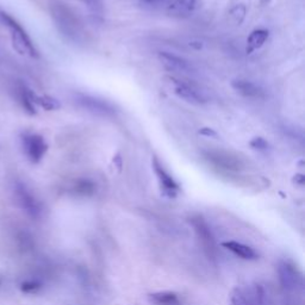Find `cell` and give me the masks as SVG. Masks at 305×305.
<instances>
[{
  "mask_svg": "<svg viewBox=\"0 0 305 305\" xmlns=\"http://www.w3.org/2000/svg\"><path fill=\"white\" fill-rule=\"evenodd\" d=\"M231 87L245 98L251 99H262L265 98V90L253 81L245 80V79H236L232 80Z\"/></svg>",
  "mask_w": 305,
  "mask_h": 305,
  "instance_id": "4fadbf2b",
  "label": "cell"
},
{
  "mask_svg": "<svg viewBox=\"0 0 305 305\" xmlns=\"http://www.w3.org/2000/svg\"><path fill=\"white\" fill-rule=\"evenodd\" d=\"M21 144L25 157L34 165L41 162L48 152V143L44 137L36 133H23Z\"/></svg>",
  "mask_w": 305,
  "mask_h": 305,
  "instance_id": "277c9868",
  "label": "cell"
},
{
  "mask_svg": "<svg viewBox=\"0 0 305 305\" xmlns=\"http://www.w3.org/2000/svg\"><path fill=\"white\" fill-rule=\"evenodd\" d=\"M87 8L93 12H101L103 11V0H81Z\"/></svg>",
  "mask_w": 305,
  "mask_h": 305,
  "instance_id": "cb8c5ba5",
  "label": "cell"
},
{
  "mask_svg": "<svg viewBox=\"0 0 305 305\" xmlns=\"http://www.w3.org/2000/svg\"><path fill=\"white\" fill-rule=\"evenodd\" d=\"M159 60L161 62L163 67L169 72H174V73H180V74L195 73V68H193L191 62L185 60L184 57L178 56V55L172 54V52L160 51Z\"/></svg>",
  "mask_w": 305,
  "mask_h": 305,
  "instance_id": "7c38bea8",
  "label": "cell"
},
{
  "mask_svg": "<svg viewBox=\"0 0 305 305\" xmlns=\"http://www.w3.org/2000/svg\"><path fill=\"white\" fill-rule=\"evenodd\" d=\"M75 103L81 109L88 111V112L97 114L101 117H113L116 114V109L109 101L100 99V98L90 96V94L78 93L75 94Z\"/></svg>",
  "mask_w": 305,
  "mask_h": 305,
  "instance_id": "8992f818",
  "label": "cell"
},
{
  "mask_svg": "<svg viewBox=\"0 0 305 305\" xmlns=\"http://www.w3.org/2000/svg\"><path fill=\"white\" fill-rule=\"evenodd\" d=\"M43 287V284L41 281L36 280V279H30V280H25L21 284V291L24 293H36L38 292L41 288Z\"/></svg>",
  "mask_w": 305,
  "mask_h": 305,
  "instance_id": "44dd1931",
  "label": "cell"
},
{
  "mask_svg": "<svg viewBox=\"0 0 305 305\" xmlns=\"http://www.w3.org/2000/svg\"><path fill=\"white\" fill-rule=\"evenodd\" d=\"M36 96L31 88H29L24 84H19L17 87V98L19 104L24 109L26 113L29 114H36L37 113V106H36Z\"/></svg>",
  "mask_w": 305,
  "mask_h": 305,
  "instance_id": "5bb4252c",
  "label": "cell"
},
{
  "mask_svg": "<svg viewBox=\"0 0 305 305\" xmlns=\"http://www.w3.org/2000/svg\"><path fill=\"white\" fill-rule=\"evenodd\" d=\"M149 299L154 305H181L178 293L172 291H160L149 294Z\"/></svg>",
  "mask_w": 305,
  "mask_h": 305,
  "instance_id": "e0dca14e",
  "label": "cell"
},
{
  "mask_svg": "<svg viewBox=\"0 0 305 305\" xmlns=\"http://www.w3.org/2000/svg\"><path fill=\"white\" fill-rule=\"evenodd\" d=\"M268 37H270V31L267 29H255L252 31L247 38V47H246L247 54H253L254 51L259 50L266 43Z\"/></svg>",
  "mask_w": 305,
  "mask_h": 305,
  "instance_id": "2e32d148",
  "label": "cell"
},
{
  "mask_svg": "<svg viewBox=\"0 0 305 305\" xmlns=\"http://www.w3.org/2000/svg\"><path fill=\"white\" fill-rule=\"evenodd\" d=\"M249 146H251L252 149L258 150V152H266L268 147H270V144H268L266 140L262 139V137H254V139L249 142Z\"/></svg>",
  "mask_w": 305,
  "mask_h": 305,
  "instance_id": "603a6c76",
  "label": "cell"
},
{
  "mask_svg": "<svg viewBox=\"0 0 305 305\" xmlns=\"http://www.w3.org/2000/svg\"><path fill=\"white\" fill-rule=\"evenodd\" d=\"M15 198L18 205L21 206L23 211L25 214L30 216L31 218L37 219L42 216V205L38 202V199L32 195L30 190H29L23 182L15 184Z\"/></svg>",
  "mask_w": 305,
  "mask_h": 305,
  "instance_id": "52a82bcc",
  "label": "cell"
},
{
  "mask_svg": "<svg viewBox=\"0 0 305 305\" xmlns=\"http://www.w3.org/2000/svg\"><path fill=\"white\" fill-rule=\"evenodd\" d=\"M73 191L81 197H91L97 192V185L91 179H78L73 185Z\"/></svg>",
  "mask_w": 305,
  "mask_h": 305,
  "instance_id": "d6986e66",
  "label": "cell"
},
{
  "mask_svg": "<svg viewBox=\"0 0 305 305\" xmlns=\"http://www.w3.org/2000/svg\"><path fill=\"white\" fill-rule=\"evenodd\" d=\"M222 247L230 251L232 254H235L236 257L243 259V260H255L258 258L257 252L253 248L249 247V246L241 243L237 241H225L222 242Z\"/></svg>",
  "mask_w": 305,
  "mask_h": 305,
  "instance_id": "9a60e30c",
  "label": "cell"
},
{
  "mask_svg": "<svg viewBox=\"0 0 305 305\" xmlns=\"http://www.w3.org/2000/svg\"><path fill=\"white\" fill-rule=\"evenodd\" d=\"M262 3H264V4H267V3H270V0H261Z\"/></svg>",
  "mask_w": 305,
  "mask_h": 305,
  "instance_id": "83f0119b",
  "label": "cell"
},
{
  "mask_svg": "<svg viewBox=\"0 0 305 305\" xmlns=\"http://www.w3.org/2000/svg\"><path fill=\"white\" fill-rule=\"evenodd\" d=\"M198 134L204 137H210V139H215V137L218 136V134L216 133L214 129H211V128H206V127L202 128V129L198 131Z\"/></svg>",
  "mask_w": 305,
  "mask_h": 305,
  "instance_id": "d4e9b609",
  "label": "cell"
},
{
  "mask_svg": "<svg viewBox=\"0 0 305 305\" xmlns=\"http://www.w3.org/2000/svg\"><path fill=\"white\" fill-rule=\"evenodd\" d=\"M278 275L285 292H296L301 287V275L291 262L281 261L278 266Z\"/></svg>",
  "mask_w": 305,
  "mask_h": 305,
  "instance_id": "30bf717a",
  "label": "cell"
},
{
  "mask_svg": "<svg viewBox=\"0 0 305 305\" xmlns=\"http://www.w3.org/2000/svg\"><path fill=\"white\" fill-rule=\"evenodd\" d=\"M152 167L154 173H155L157 180H159L160 188H161L162 192L165 193L169 198H174L178 195L180 186L179 184L175 181V179L167 172V169L163 167V165L160 162V160L156 156H153L152 159Z\"/></svg>",
  "mask_w": 305,
  "mask_h": 305,
  "instance_id": "8fae6325",
  "label": "cell"
},
{
  "mask_svg": "<svg viewBox=\"0 0 305 305\" xmlns=\"http://www.w3.org/2000/svg\"><path fill=\"white\" fill-rule=\"evenodd\" d=\"M231 305H266V293L261 285L255 284L249 290L235 287L230 297Z\"/></svg>",
  "mask_w": 305,
  "mask_h": 305,
  "instance_id": "9c48e42d",
  "label": "cell"
},
{
  "mask_svg": "<svg viewBox=\"0 0 305 305\" xmlns=\"http://www.w3.org/2000/svg\"><path fill=\"white\" fill-rule=\"evenodd\" d=\"M0 23L8 28L11 36V42L13 48L18 54L24 55V56H29L31 58L38 57V51L36 49L34 42L31 41L30 36L24 28H23L21 23L17 19H15L11 15L6 13L4 11H0Z\"/></svg>",
  "mask_w": 305,
  "mask_h": 305,
  "instance_id": "7a4b0ae2",
  "label": "cell"
},
{
  "mask_svg": "<svg viewBox=\"0 0 305 305\" xmlns=\"http://www.w3.org/2000/svg\"><path fill=\"white\" fill-rule=\"evenodd\" d=\"M197 0H174L168 6V10L173 15L184 17V16L191 15L193 10H195Z\"/></svg>",
  "mask_w": 305,
  "mask_h": 305,
  "instance_id": "ac0fdd59",
  "label": "cell"
},
{
  "mask_svg": "<svg viewBox=\"0 0 305 305\" xmlns=\"http://www.w3.org/2000/svg\"><path fill=\"white\" fill-rule=\"evenodd\" d=\"M36 106L42 107L47 111H54L61 107L60 101L50 96H36Z\"/></svg>",
  "mask_w": 305,
  "mask_h": 305,
  "instance_id": "ffe728a7",
  "label": "cell"
},
{
  "mask_svg": "<svg viewBox=\"0 0 305 305\" xmlns=\"http://www.w3.org/2000/svg\"><path fill=\"white\" fill-rule=\"evenodd\" d=\"M140 2L147 6H155L161 4V3H163V0H140Z\"/></svg>",
  "mask_w": 305,
  "mask_h": 305,
  "instance_id": "484cf974",
  "label": "cell"
},
{
  "mask_svg": "<svg viewBox=\"0 0 305 305\" xmlns=\"http://www.w3.org/2000/svg\"><path fill=\"white\" fill-rule=\"evenodd\" d=\"M246 13H247V9H246V6L243 4H238L234 6L230 10V17L232 18V21H234L236 24L240 25L242 22H243V19L246 17Z\"/></svg>",
  "mask_w": 305,
  "mask_h": 305,
  "instance_id": "7402d4cb",
  "label": "cell"
},
{
  "mask_svg": "<svg viewBox=\"0 0 305 305\" xmlns=\"http://www.w3.org/2000/svg\"><path fill=\"white\" fill-rule=\"evenodd\" d=\"M167 79H168L170 85H172L173 92H174L180 99L188 101V103L193 105H203L209 101L208 97L204 94V92H202L198 87L193 86V85L174 77H167Z\"/></svg>",
  "mask_w": 305,
  "mask_h": 305,
  "instance_id": "ba28073f",
  "label": "cell"
},
{
  "mask_svg": "<svg viewBox=\"0 0 305 305\" xmlns=\"http://www.w3.org/2000/svg\"><path fill=\"white\" fill-rule=\"evenodd\" d=\"M189 223L195 230L197 240L201 245L205 257L211 261L217 260L218 246L217 242H216L214 232H212L206 219L201 215H193L189 218Z\"/></svg>",
  "mask_w": 305,
  "mask_h": 305,
  "instance_id": "3957f363",
  "label": "cell"
},
{
  "mask_svg": "<svg viewBox=\"0 0 305 305\" xmlns=\"http://www.w3.org/2000/svg\"><path fill=\"white\" fill-rule=\"evenodd\" d=\"M293 180H294V182H297L299 186H303L304 181H305V178H304L303 174H296V175H294Z\"/></svg>",
  "mask_w": 305,
  "mask_h": 305,
  "instance_id": "4316f807",
  "label": "cell"
},
{
  "mask_svg": "<svg viewBox=\"0 0 305 305\" xmlns=\"http://www.w3.org/2000/svg\"><path fill=\"white\" fill-rule=\"evenodd\" d=\"M51 16L62 35L75 43H84L86 31L83 22L70 6L60 2L54 3L51 4Z\"/></svg>",
  "mask_w": 305,
  "mask_h": 305,
  "instance_id": "6da1fadb",
  "label": "cell"
},
{
  "mask_svg": "<svg viewBox=\"0 0 305 305\" xmlns=\"http://www.w3.org/2000/svg\"><path fill=\"white\" fill-rule=\"evenodd\" d=\"M202 155L206 161L219 169L229 170V172H238V170L243 168V162L234 154L225 152V150H203Z\"/></svg>",
  "mask_w": 305,
  "mask_h": 305,
  "instance_id": "5b68a950",
  "label": "cell"
}]
</instances>
